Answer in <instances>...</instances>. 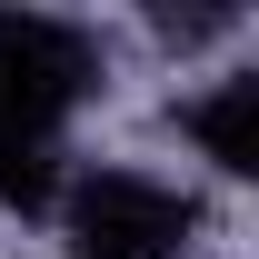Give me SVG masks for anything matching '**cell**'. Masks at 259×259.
Wrapping results in <instances>:
<instances>
[{
	"label": "cell",
	"mask_w": 259,
	"mask_h": 259,
	"mask_svg": "<svg viewBox=\"0 0 259 259\" xmlns=\"http://www.w3.org/2000/svg\"><path fill=\"white\" fill-rule=\"evenodd\" d=\"M190 229H199V209L140 169H100L70 190V249L80 259H169V249H190Z\"/></svg>",
	"instance_id": "obj_2"
},
{
	"label": "cell",
	"mask_w": 259,
	"mask_h": 259,
	"mask_svg": "<svg viewBox=\"0 0 259 259\" xmlns=\"http://www.w3.org/2000/svg\"><path fill=\"white\" fill-rule=\"evenodd\" d=\"M90 90V50L60 20L0 10V209H50L60 190V130Z\"/></svg>",
	"instance_id": "obj_1"
},
{
	"label": "cell",
	"mask_w": 259,
	"mask_h": 259,
	"mask_svg": "<svg viewBox=\"0 0 259 259\" xmlns=\"http://www.w3.org/2000/svg\"><path fill=\"white\" fill-rule=\"evenodd\" d=\"M190 140L229 169V180H249V169H259V70H239V80H220V90L199 100V110H190Z\"/></svg>",
	"instance_id": "obj_3"
}]
</instances>
